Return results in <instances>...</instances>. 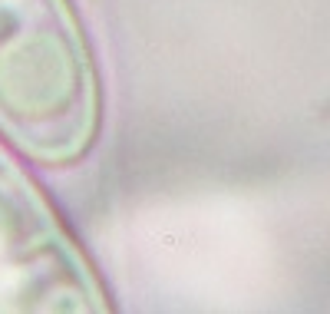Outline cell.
Wrapping results in <instances>:
<instances>
[{
  "instance_id": "2",
  "label": "cell",
  "mask_w": 330,
  "mask_h": 314,
  "mask_svg": "<svg viewBox=\"0 0 330 314\" xmlns=\"http://www.w3.org/2000/svg\"><path fill=\"white\" fill-rule=\"evenodd\" d=\"M106 311V288L83 248L40 185L0 146V314Z\"/></svg>"
},
{
  "instance_id": "1",
  "label": "cell",
  "mask_w": 330,
  "mask_h": 314,
  "mask_svg": "<svg viewBox=\"0 0 330 314\" xmlns=\"http://www.w3.org/2000/svg\"><path fill=\"white\" fill-rule=\"evenodd\" d=\"M102 89L73 0H0V132L43 165L79 162Z\"/></svg>"
}]
</instances>
